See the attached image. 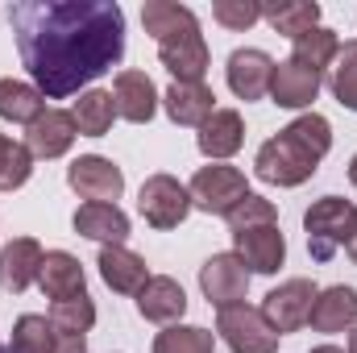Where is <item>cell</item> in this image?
Wrapping results in <instances>:
<instances>
[{
  "instance_id": "cell-12",
  "label": "cell",
  "mask_w": 357,
  "mask_h": 353,
  "mask_svg": "<svg viewBox=\"0 0 357 353\" xmlns=\"http://www.w3.org/2000/svg\"><path fill=\"white\" fill-rule=\"evenodd\" d=\"M233 254L245 262L250 274H274L287 262V241H282L278 225H254V229L233 233Z\"/></svg>"
},
{
  "instance_id": "cell-30",
  "label": "cell",
  "mask_w": 357,
  "mask_h": 353,
  "mask_svg": "<svg viewBox=\"0 0 357 353\" xmlns=\"http://www.w3.org/2000/svg\"><path fill=\"white\" fill-rule=\"evenodd\" d=\"M33 175V154L25 142H13L8 133H0V191H17Z\"/></svg>"
},
{
  "instance_id": "cell-35",
  "label": "cell",
  "mask_w": 357,
  "mask_h": 353,
  "mask_svg": "<svg viewBox=\"0 0 357 353\" xmlns=\"http://www.w3.org/2000/svg\"><path fill=\"white\" fill-rule=\"evenodd\" d=\"M54 353H88V337H71V333H59V337H54Z\"/></svg>"
},
{
  "instance_id": "cell-26",
  "label": "cell",
  "mask_w": 357,
  "mask_h": 353,
  "mask_svg": "<svg viewBox=\"0 0 357 353\" xmlns=\"http://www.w3.org/2000/svg\"><path fill=\"white\" fill-rule=\"evenodd\" d=\"M262 21L282 38H299L320 25V4L316 0H282V4H262Z\"/></svg>"
},
{
  "instance_id": "cell-28",
  "label": "cell",
  "mask_w": 357,
  "mask_h": 353,
  "mask_svg": "<svg viewBox=\"0 0 357 353\" xmlns=\"http://www.w3.org/2000/svg\"><path fill=\"white\" fill-rule=\"evenodd\" d=\"M54 324L50 316H33L25 312L17 324H13V341H8V353H54Z\"/></svg>"
},
{
  "instance_id": "cell-3",
  "label": "cell",
  "mask_w": 357,
  "mask_h": 353,
  "mask_svg": "<svg viewBox=\"0 0 357 353\" xmlns=\"http://www.w3.org/2000/svg\"><path fill=\"white\" fill-rule=\"evenodd\" d=\"M142 25L158 42V59L175 75V84H204L212 54H208V42L199 33V21H195V13L187 4L146 0L142 4Z\"/></svg>"
},
{
  "instance_id": "cell-6",
  "label": "cell",
  "mask_w": 357,
  "mask_h": 353,
  "mask_svg": "<svg viewBox=\"0 0 357 353\" xmlns=\"http://www.w3.org/2000/svg\"><path fill=\"white\" fill-rule=\"evenodd\" d=\"M137 212L158 233L178 229L187 220V212H191V191L175 175H150L142 183V191H137Z\"/></svg>"
},
{
  "instance_id": "cell-4",
  "label": "cell",
  "mask_w": 357,
  "mask_h": 353,
  "mask_svg": "<svg viewBox=\"0 0 357 353\" xmlns=\"http://www.w3.org/2000/svg\"><path fill=\"white\" fill-rule=\"evenodd\" d=\"M357 208L345 195H324L316 200L307 212H303V233H307V254L316 262H333L337 250L349 241V229H354Z\"/></svg>"
},
{
  "instance_id": "cell-33",
  "label": "cell",
  "mask_w": 357,
  "mask_h": 353,
  "mask_svg": "<svg viewBox=\"0 0 357 353\" xmlns=\"http://www.w3.org/2000/svg\"><path fill=\"white\" fill-rule=\"evenodd\" d=\"M225 220H229V229H233V233L254 229V225H278V208H274L270 200H262V195H254V191H250V195H245L229 216H225Z\"/></svg>"
},
{
  "instance_id": "cell-15",
  "label": "cell",
  "mask_w": 357,
  "mask_h": 353,
  "mask_svg": "<svg viewBox=\"0 0 357 353\" xmlns=\"http://www.w3.org/2000/svg\"><path fill=\"white\" fill-rule=\"evenodd\" d=\"M75 137H79V129H75V117L71 112H63V108H46L33 125H29V133H25V146H29V154L33 158H63L71 146H75Z\"/></svg>"
},
{
  "instance_id": "cell-7",
  "label": "cell",
  "mask_w": 357,
  "mask_h": 353,
  "mask_svg": "<svg viewBox=\"0 0 357 353\" xmlns=\"http://www.w3.org/2000/svg\"><path fill=\"white\" fill-rule=\"evenodd\" d=\"M216 333L225 337V345L233 353H278V333L270 329L262 308H250V303L220 308Z\"/></svg>"
},
{
  "instance_id": "cell-21",
  "label": "cell",
  "mask_w": 357,
  "mask_h": 353,
  "mask_svg": "<svg viewBox=\"0 0 357 353\" xmlns=\"http://www.w3.org/2000/svg\"><path fill=\"white\" fill-rule=\"evenodd\" d=\"M316 333H345L357 324V291L337 283V287H324L312 303V320H307Z\"/></svg>"
},
{
  "instance_id": "cell-18",
  "label": "cell",
  "mask_w": 357,
  "mask_h": 353,
  "mask_svg": "<svg viewBox=\"0 0 357 353\" xmlns=\"http://www.w3.org/2000/svg\"><path fill=\"white\" fill-rule=\"evenodd\" d=\"M137 312H142V320H154V324L171 329L187 312V295L171 274H150V283L137 291Z\"/></svg>"
},
{
  "instance_id": "cell-24",
  "label": "cell",
  "mask_w": 357,
  "mask_h": 353,
  "mask_svg": "<svg viewBox=\"0 0 357 353\" xmlns=\"http://www.w3.org/2000/svg\"><path fill=\"white\" fill-rule=\"evenodd\" d=\"M337 54H341V38L328 25H316V29L291 38V63H299V67H307L316 75H324L337 63Z\"/></svg>"
},
{
  "instance_id": "cell-8",
  "label": "cell",
  "mask_w": 357,
  "mask_h": 353,
  "mask_svg": "<svg viewBox=\"0 0 357 353\" xmlns=\"http://www.w3.org/2000/svg\"><path fill=\"white\" fill-rule=\"evenodd\" d=\"M320 287L312 278H287L262 299V316L270 320V329L282 337V333H295L312 320V303H316Z\"/></svg>"
},
{
  "instance_id": "cell-14",
  "label": "cell",
  "mask_w": 357,
  "mask_h": 353,
  "mask_svg": "<svg viewBox=\"0 0 357 353\" xmlns=\"http://www.w3.org/2000/svg\"><path fill=\"white\" fill-rule=\"evenodd\" d=\"M38 287L46 299L63 303V299H79L88 295V278H84V262L67 250H46L42 270H38Z\"/></svg>"
},
{
  "instance_id": "cell-16",
  "label": "cell",
  "mask_w": 357,
  "mask_h": 353,
  "mask_svg": "<svg viewBox=\"0 0 357 353\" xmlns=\"http://www.w3.org/2000/svg\"><path fill=\"white\" fill-rule=\"evenodd\" d=\"M195 146H199V154L212 158V163L233 158V154L245 146V121H241V112H237V108H216V112L199 125Z\"/></svg>"
},
{
  "instance_id": "cell-29",
  "label": "cell",
  "mask_w": 357,
  "mask_h": 353,
  "mask_svg": "<svg viewBox=\"0 0 357 353\" xmlns=\"http://www.w3.org/2000/svg\"><path fill=\"white\" fill-rule=\"evenodd\" d=\"M328 91L337 96V104H341V108L357 112V38L341 46L337 63L328 67Z\"/></svg>"
},
{
  "instance_id": "cell-39",
  "label": "cell",
  "mask_w": 357,
  "mask_h": 353,
  "mask_svg": "<svg viewBox=\"0 0 357 353\" xmlns=\"http://www.w3.org/2000/svg\"><path fill=\"white\" fill-rule=\"evenodd\" d=\"M349 183H354V187H357V154H354V158H349Z\"/></svg>"
},
{
  "instance_id": "cell-1",
  "label": "cell",
  "mask_w": 357,
  "mask_h": 353,
  "mask_svg": "<svg viewBox=\"0 0 357 353\" xmlns=\"http://www.w3.org/2000/svg\"><path fill=\"white\" fill-rule=\"evenodd\" d=\"M17 54L46 100L84 96L125 59V13L116 0H13Z\"/></svg>"
},
{
  "instance_id": "cell-17",
  "label": "cell",
  "mask_w": 357,
  "mask_h": 353,
  "mask_svg": "<svg viewBox=\"0 0 357 353\" xmlns=\"http://www.w3.org/2000/svg\"><path fill=\"white\" fill-rule=\"evenodd\" d=\"M46 250L33 241V237H13L4 250H0V287L8 295H21L38 283V270H42Z\"/></svg>"
},
{
  "instance_id": "cell-22",
  "label": "cell",
  "mask_w": 357,
  "mask_h": 353,
  "mask_svg": "<svg viewBox=\"0 0 357 353\" xmlns=\"http://www.w3.org/2000/svg\"><path fill=\"white\" fill-rule=\"evenodd\" d=\"M162 104H167V117L175 125L199 129L216 112V91L208 88V84H171V88L162 91Z\"/></svg>"
},
{
  "instance_id": "cell-25",
  "label": "cell",
  "mask_w": 357,
  "mask_h": 353,
  "mask_svg": "<svg viewBox=\"0 0 357 353\" xmlns=\"http://www.w3.org/2000/svg\"><path fill=\"white\" fill-rule=\"evenodd\" d=\"M42 112H46V96L33 88V84L0 80V121H13V125H25L29 129Z\"/></svg>"
},
{
  "instance_id": "cell-36",
  "label": "cell",
  "mask_w": 357,
  "mask_h": 353,
  "mask_svg": "<svg viewBox=\"0 0 357 353\" xmlns=\"http://www.w3.org/2000/svg\"><path fill=\"white\" fill-rule=\"evenodd\" d=\"M345 254H349L354 266H357V216H354V229H349V241H345Z\"/></svg>"
},
{
  "instance_id": "cell-27",
  "label": "cell",
  "mask_w": 357,
  "mask_h": 353,
  "mask_svg": "<svg viewBox=\"0 0 357 353\" xmlns=\"http://www.w3.org/2000/svg\"><path fill=\"white\" fill-rule=\"evenodd\" d=\"M71 117H75V129H79V137H104V133L112 129V121H116V104H112V91L88 88L84 96H79V100H75Z\"/></svg>"
},
{
  "instance_id": "cell-38",
  "label": "cell",
  "mask_w": 357,
  "mask_h": 353,
  "mask_svg": "<svg viewBox=\"0 0 357 353\" xmlns=\"http://www.w3.org/2000/svg\"><path fill=\"white\" fill-rule=\"evenodd\" d=\"M312 353H345V350H341V345H316Z\"/></svg>"
},
{
  "instance_id": "cell-23",
  "label": "cell",
  "mask_w": 357,
  "mask_h": 353,
  "mask_svg": "<svg viewBox=\"0 0 357 353\" xmlns=\"http://www.w3.org/2000/svg\"><path fill=\"white\" fill-rule=\"evenodd\" d=\"M320 96V75L299 67V63H274V80H270V100L278 108H307Z\"/></svg>"
},
{
  "instance_id": "cell-32",
  "label": "cell",
  "mask_w": 357,
  "mask_h": 353,
  "mask_svg": "<svg viewBox=\"0 0 357 353\" xmlns=\"http://www.w3.org/2000/svg\"><path fill=\"white\" fill-rule=\"evenodd\" d=\"M50 324H54V333L84 337L91 324H96V303H91L88 295H79V299H63V303H50Z\"/></svg>"
},
{
  "instance_id": "cell-40",
  "label": "cell",
  "mask_w": 357,
  "mask_h": 353,
  "mask_svg": "<svg viewBox=\"0 0 357 353\" xmlns=\"http://www.w3.org/2000/svg\"><path fill=\"white\" fill-rule=\"evenodd\" d=\"M4 353H8V350H4Z\"/></svg>"
},
{
  "instance_id": "cell-2",
  "label": "cell",
  "mask_w": 357,
  "mask_h": 353,
  "mask_svg": "<svg viewBox=\"0 0 357 353\" xmlns=\"http://www.w3.org/2000/svg\"><path fill=\"white\" fill-rule=\"evenodd\" d=\"M333 150V125L320 112H303L295 117L287 129H278L270 142L258 146L254 158V175L274 187H299L320 171L324 154Z\"/></svg>"
},
{
  "instance_id": "cell-20",
  "label": "cell",
  "mask_w": 357,
  "mask_h": 353,
  "mask_svg": "<svg viewBox=\"0 0 357 353\" xmlns=\"http://www.w3.org/2000/svg\"><path fill=\"white\" fill-rule=\"evenodd\" d=\"M71 225L79 237H91L100 246H125V237H129V216L116 204H84V208H75Z\"/></svg>"
},
{
  "instance_id": "cell-9",
  "label": "cell",
  "mask_w": 357,
  "mask_h": 353,
  "mask_svg": "<svg viewBox=\"0 0 357 353\" xmlns=\"http://www.w3.org/2000/svg\"><path fill=\"white\" fill-rule=\"evenodd\" d=\"M67 187L88 204H116L125 191V171L104 154H79L67 167Z\"/></svg>"
},
{
  "instance_id": "cell-13",
  "label": "cell",
  "mask_w": 357,
  "mask_h": 353,
  "mask_svg": "<svg viewBox=\"0 0 357 353\" xmlns=\"http://www.w3.org/2000/svg\"><path fill=\"white\" fill-rule=\"evenodd\" d=\"M112 104H116L121 121L150 125L154 112H158V88L150 84L146 71H116V80H112Z\"/></svg>"
},
{
  "instance_id": "cell-31",
  "label": "cell",
  "mask_w": 357,
  "mask_h": 353,
  "mask_svg": "<svg viewBox=\"0 0 357 353\" xmlns=\"http://www.w3.org/2000/svg\"><path fill=\"white\" fill-rule=\"evenodd\" d=\"M154 353H216V337L199 324H171L154 337Z\"/></svg>"
},
{
  "instance_id": "cell-10",
  "label": "cell",
  "mask_w": 357,
  "mask_h": 353,
  "mask_svg": "<svg viewBox=\"0 0 357 353\" xmlns=\"http://www.w3.org/2000/svg\"><path fill=\"white\" fill-rule=\"evenodd\" d=\"M199 291L212 308H233L245 303L250 291V270L237 254H212L208 262L199 266Z\"/></svg>"
},
{
  "instance_id": "cell-5",
  "label": "cell",
  "mask_w": 357,
  "mask_h": 353,
  "mask_svg": "<svg viewBox=\"0 0 357 353\" xmlns=\"http://www.w3.org/2000/svg\"><path fill=\"white\" fill-rule=\"evenodd\" d=\"M187 191H191V208H199V212H208V216H229V212L250 195V183H245V175H241L237 167L212 163V167H199V171L191 175Z\"/></svg>"
},
{
  "instance_id": "cell-11",
  "label": "cell",
  "mask_w": 357,
  "mask_h": 353,
  "mask_svg": "<svg viewBox=\"0 0 357 353\" xmlns=\"http://www.w3.org/2000/svg\"><path fill=\"white\" fill-rule=\"evenodd\" d=\"M225 80H229V91L237 100H262L270 96V80H274V59L258 46H245V50H233L229 54V67H225Z\"/></svg>"
},
{
  "instance_id": "cell-34",
  "label": "cell",
  "mask_w": 357,
  "mask_h": 353,
  "mask_svg": "<svg viewBox=\"0 0 357 353\" xmlns=\"http://www.w3.org/2000/svg\"><path fill=\"white\" fill-rule=\"evenodd\" d=\"M212 21H220L225 29H250L262 21V4L258 0H216Z\"/></svg>"
},
{
  "instance_id": "cell-19",
  "label": "cell",
  "mask_w": 357,
  "mask_h": 353,
  "mask_svg": "<svg viewBox=\"0 0 357 353\" xmlns=\"http://www.w3.org/2000/svg\"><path fill=\"white\" fill-rule=\"evenodd\" d=\"M100 278L116 291V295H137L146 283H150V270H146V258H137L133 250L125 246H100Z\"/></svg>"
},
{
  "instance_id": "cell-37",
  "label": "cell",
  "mask_w": 357,
  "mask_h": 353,
  "mask_svg": "<svg viewBox=\"0 0 357 353\" xmlns=\"http://www.w3.org/2000/svg\"><path fill=\"white\" fill-rule=\"evenodd\" d=\"M345 353H357V324L349 329V345H345Z\"/></svg>"
}]
</instances>
